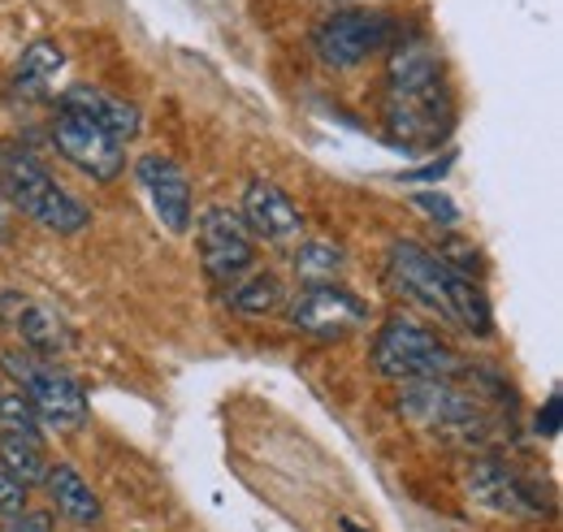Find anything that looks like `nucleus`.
<instances>
[{
	"mask_svg": "<svg viewBox=\"0 0 563 532\" xmlns=\"http://www.w3.org/2000/svg\"><path fill=\"white\" fill-rule=\"evenodd\" d=\"M386 126L408 147H433L451 126V96L442 82V66L424 40L399 44L390 57Z\"/></svg>",
	"mask_w": 563,
	"mask_h": 532,
	"instance_id": "f257e3e1",
	"label": "nucleus"
},
{
	"mask_svg": "<svg viewBox=\"0 0 563 532\" xmlns=\"http://www.w3.org/2000/svg\"><path fill=\"white\" fill-rule=\"evenodd\" d=\"M390 277L417 303H424L429 312H438L446 325H460V330L477 333V337L490 333V303L473 286V277L451 268L442 256L424 252L421 243H395L390 247Z\"/></svg>",
	"mask_w": 563,
	"mask_h": 532,
	"instance_id": "f03ea898",
	"label": "nucleus"
},
{
	"mask_svg": "<svg viewBox=\"0 0 563 532\" xmlns=\"http://www.w3.org/2000/svg\"><path fill=\"white\" fill-rule=\"evenodd\" d=\"M0 187H4V196L18 203L26 217H35L44 230L78 234L91 221V212L74 200V196H66L53 182V174L31 152H13V147L0 152Z\"/></svg>",
	"mask_w": 563,
	"mask_h": 532,
	"instance_id": "7ed1b4c3",
	"label": "nucleus"
},
{
	"mask_svg": "<svg viewBox=\"0 0 563 532\" xmlns=\"http://www.w3.org/2000/svg\"><path fill=\"white\" fill-rule=\"evenodd\" d=\"M373 368L390 381H433V377H455L460 355L433 330L395 317L373 342Z\"/></svg>",
	"mask_w": 563,
	"mask_h": 532,
	"instance_id": "20e7f679",
	"label": "nucleus"
},
{
	"mask_svg": "<svg viewBox=\"0 0 563 532\" xmlns=\"http://www.w3.org/2000/svg\"><path fill=\"white\" fill-rule=\"evenodd\" d=\"M404 415L421 429H433L442 437L455 442H486L490 437V415L486 407L473 399L468 390H460L451 377H433V381H404Z\"/></svg>",
	"mask_w": 563,
	"mask_h": 532,
	"instance_id": "39448f33",
	"label": "nucleus"
},
{
	"mask_svg": "<svg viewBox=\"0 0 563 532\" xmlns=\"http://www.w3.org/2000/svg\"><path fill=\"white\" fill-rule=\"evenodd\" d=\"M4 368L26 386V402H31L40 424H48V429H78L87 420V395L62 368H53V364H44L35 355H18V351L4 355Z\"/></svg>",
	"mask_w": 563,
	"mask_h": 532,
	"instance_id": "423d86ee",
	"label": "nucleus"
},
{
	"mask_svg": "<svg viewBox=\"0 0 563 532\" xmlns=\"http://www.w3.org/2000/svg\"><path fill=\"white\" fill-rule=\"evenodd\" d=\"M395 35V22L386 13H368V9H343L334 18L321 22L317 31V57L334 69H352L368 62L373 53H382Z\"/></svg>",
	"mask_w": 563,
	"mask_h": 532,
	"instance_id": "0eeeda50",
	"label": "nucleus"
},
{
	"mask_svg": "<svg viewBox=\"0 0 563 532\" xmlns=\"http://www.w3.org/2000/svg\"><path fill=\"white\" fill-rule=\"evenodd\" d=\"M368 321V303L352 295L347 286H308L295 303H290V325L317 342H343L347 333H355Z\"/></svg>",
	"mask_w": 563,
	"mask_h": 532,
	"instance_id": "6e6552de",
	"label": "nucleus"
},
{
	"mask_svg": "<svg viewBox=\"0 0 563 532\" xmlns=\"http://www.w3.org/2000/svg\"><path fill=\"white\" fill-rule=\"evenodd\" d=\"M53 143H57V152L70 160L74 169H82L96 182H113L122 174V160H126L122 156V143L109 138L100 126H91L74 109H57V118H53Z\"/></svg>",
	"mask_w": 563,
	"mask_h": 532,
	"instance_id": "1a4fd4ad",
	"label": "nucleus"
},
{
	"mask_svg": "<svg viewBox=\"0 0 563 532\" xmlns=\"http://www.w3.org/2000/svg\"><path fill=\"white\" fill-rule=\"evenodd\" d=\"M200 261L209 268V277L234 286L252 261H256V247H252V230L243 225L239 212L230 208H209L205 221H200Z\"/></svg>",
	"mask_w": 563,
	"mask_h": 532,
	"instance_id": "9d476101",
	"label": "nucleus"
},
{
	"mask_svg": "<svg viewBox=\"0 0 563 532\" xmlns=\"http://www.w3.org/2000/svg\"><path fill=\"white\" fill-rule=\"evenodd\" d=\"M135 178H140L143 191H147L152 212L161 217V225L169 234H187L191 230V182H187V174L169 156L147 152V156H140V165H135Z\"/></svg>",
	"mask_w": 563,
	"mask_h": 532,
	"instance_id": "9b49d317",
	"label": "nucleus"
},
{
	"mask_svg": "<svg viewBox=\"0 0 563 532\" xmlns=\"http://www.w3.org/2000/svg\"><path fill=\"white\" fill-rule=\"evenodd\" d=\"M468 494L477 507H486L494 516H516V520H538L547 516V502L533 485H525L511 467L494 464V459H482L473 464V476H468Z\"/></svg>",
	"mask_w": 563,
	"mask_h": 532,
	"instance_id": "f8f14e48",
	"label": "nucleus"
},
{
	"mask_svg": "<svg viewBox=\"0 0 563 532\" xmlns=\"http://www.w3.org/2000/svg\"><path fill=\"white\" fill-rule=\"evenodd\" d=\"M243 225L256 234V239H265V243H290L299 230H303V217H299V208L290 203V196L274 187V182H252L247 191H243Z\"/></svg>",
	"mask_w": 563,
	"mask_h": 532,
	"instance_id": "ddd939ff",
	"label": "nucleus"
},
{
	"mask_svg": "<svg viewBox=\"0 0 563 532\" xmlns=\"http://www.w3.org/2000/svg\"><path fill=\"white\" fill-rule=\"evenodd\" d=\"M62 109L82 113L91 126H100V131L109 134V138H118V143H126V138L140 134V109L126 104V100H118V96H109V91H100V87H70L62 96Z\"/></svg>",
	"mask_w": 563,
	"mask_h": 532,
	"instance_id": "4468645a",
	"label": "nucleus"
},
{
	"mask_svg": "<svg viewBox=\"0 0 563 532\" xmlns=\"http://www.w3.org/2000/svg\"><path fill=\"white\" fill-rule=\"evenodd\" d=\"M66 66V53L53 44V40H40L22 53V62L13 69V96L18 100H44L57 82V74Z\"/></svg>",
	"mask_w": 563,
	"mask_h": 532,
	"instance_id": "2eb2a0df",
	"label": "nucleus"
},
{
	"mask_svg": "<svg viewBox=\"0 0 563 532\" xmlns=\"http://www.w3.org/2000/svg\"><path fill=\"white\" fill-rule=\"evenodd\" d=\"M48 494H53V507L66 516V520H74V524H100V498H96V489L74 472L70 464H57V467H48Z\"/></svg>",
	"mask_w": 563,
	"mask_h": 532,
	"instance_id": "dca6fc26",
	"label": "nucleus"
},
{
	"mask_svg": "<svg viewBox=\"0 0 563 532\" xmlns=\"http://www.w3.org/2000/svg\"><path fill=\"white\" fill-rule=\"evenodd\" d=\"M13 330L22 333V342L35 351V355H62L70 346V333L62 325V317L44 303H22L18 299V317H13Z\"/></svg>",
	"mask_w": 563,
	"mask_h": 532,
	"instance_id": "f3484780",
	"label": "nucleus"
},
{
	"mask_svg": "<svg viewBox=\"0 0 563 532\" xmlns=\"http://www.w3.org/2000/svg\"><path fill=\"white\" fill-rule=\"evenodd\" d=\"M0 472H9L18 485H35L48 476L44 442L31 433H0Z\"/></svg>",
	"mask_w": 563,
	"mask_h": 532,
	"instance_id": "a211bd4d",
	"label": "nucleus"
},
{
	"mask_svg": "<svg viewBox=\"0 0 563 532\" xmlns=\"http://www.w3.org/2000/svg\"><path fill=\"white\" fill-rule=\"evenodd\" d=\"M282 299H286V286H282L278 273H256L243 286H230V308L243 312V317H252V321L278 312Z\"/></svg>",
	"mask_w": 563,
	"mask_h": 532,
	"instance_id": "6ab92c4d",
	"label": "nucleus"
},
{
	"mask_svg": "<svg viewBox=\"0 0 563 532\" xmlns=\"http://www.w3.org/2000/svg\"><path fill=\"white\" fill-rule=\"evenodd\" d=\"M295 268H299V277L308 286H325V281H334L343 273V252L330 247V243H303L295 252Z\"/></svg>",
	"mask_w": 563,
	"mask_h": 532,
	"instance_id": "aec40b11",
	"label": "nucleus"
},
{
	"mask_svg": "<svg viewBox=\"0 0 563 532\" xmlns=\"http://www.w3.org/2000/svg\"><path fill=\"white\" fill-rule=\"evenodd\" d=\"M0 433H31V437H40V420H35L26 395H0Z\"/></svg>",
	"mask_w": 563,
	"mask_h": 532,
	"instance_id": "412c9836",
	"label": "nucleus"
},
{
	"mask_svg": "<svg viewBox=\"0 0 563 532\" xmlns=\"http://www.w3.org/2000/svg\"><path fill=\"white\" fill-rule=\"evenodd\" d=\"M26 511V485H18L9 472H0V516L13 520Z\"/></svg>",
	"mask_w": 563,
	"mask_h": 532,
	"instance_id": "4be33fe9",
	"label": "nucleus"
},
{
	"mask_svg": "<svg viewBox=\"0 0 563 532\" xmlns=\"http://www.w3.org/2000/svg\"><path fill=\"white\" fill-rule=\"evenodd\" d=\"M417 208H424L429 217H442V225H455V221H460V208L446 200V196H429V191H421V196H417Z\"/></svg>",
	"mask_w": 563,
	"mask_h": 532,
	"instance_id": "5701e85b",
	"label": "nucleus"
},
{
	"mask_svg": "<svg viewBox=\"0 0 563 532\" xmlns=\"http://www.w3.org/2000/svg\"><path fill=\"white\" fill-rule=\"evenodd\" d=\"M4 532H53V516H44V511H22V516H13V524Z\"/></svg>",
	"mask_w": 563,
	"mask_h": 532,
	"instance_id": "b1692460",
	"label": "nucleus"
},
{
	"mask_svg": "<svg viewBox=\"0 0 563 532\" xmlns=\"http://www.w3.org/2000/svg\"><path fill=\"white\" fill-rule=\"evenodd\" d=\"M347 529H352V524H347ZM352 532H360V529H352Z\"/></svg>",
	"mask_w": 563,
	"mask_h": 532,
	"instance_id": "393cba45",
	"label": "nucleus"
},
{
	"mask_svg": "<svg viewBox=\"0 0 563 532\" xmlns=\"http://www.w3.org/2000/svg\"><path fill=\"white\" fill-rule=\"evenodd\" d=\"M0 395H4V390H0Z\"/></svg>",
	"mask_w": 563,
	"mask_h": 532,
	"instance_id": "a878e982",
	"label": "nucleus"
}]
</instances>
